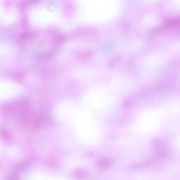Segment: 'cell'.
Returning <instances> with one entry per match:
<instances>
[{
  "label": "cell",
  "instance_id": "cell-1",
  "mask_svg": "<svg viewBox=\"0 0 180 180\" xmlns=\"http://www.w3.org/2000/svg\"><path fill=\"white\" fill-rule=\"evenodd\" d=\"M153 154L149 159L152 165L155 166L165 162L170 156V151L167 143L161 140H154L152 143Z\"/></svg>",
  "mask_w": 180,
  "mask_h": 180
},
{
  "label": "cell",
  "instance_id": "cell-2",
  "mask_svg": "<svg viewBox=\"0 0 180 180\" xmlns=\"http://www.w3.org/2000/svg\"><path fill=\"white\" fill-rule=\"evenodd\" d=\"M113 163L112 159L106 156L100 157L98 159L97 162L98 168L102 171L108 169L111 167Z\"/></svg>",
  "mask_w": 180,
  "mask_h": 180
},
{
  "label": "cell",
  "instance_id": "cell-3",
  "mask_svg": "<svg viewBox=\"0 0 180 180\" xmlns=\"http://www.w3.org/2000/svg\"><path fill=\"white\" fill-rule=\"evenodd\" d=\"M75 178L79 180H84L88 178V174L87 172L83 168H77L73 172Z\"/></svg>",
  "mask_w": 180,
  "mask_h": 180
},
{
  "label": "cell",
  "instance_id": "cell-4",
  "mask_svg": "<svg viewBox=\"0 0 180 180\" xmlns=\"http://www.w3.org/2000/svg\"><path fill=\"white\" fill-rule=\"evenodd\" d=\"M10 134L6 129H2L0 131V136L2 139L7 140L10 139Z\"/></svg>",
  "mask_w": 180,
  "mask_h": 180
},
{
  "label": "cell",
  "instance_id": "cell-5",
  "mask_svg": "<svg viewBox=\"0 0 180 180\" xmlns=\"http://www.w3.org/2000/svg\"><path fill=\"white\" fill-rule=\"evenodd\" d=\"M132 105L131 101L129 100H126L124 103V105L126 108H130Z\"/></svg>",
  "mask_w": 180,
  "mask_h": 180
}]
</instances>
